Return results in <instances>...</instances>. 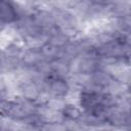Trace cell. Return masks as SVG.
Instances as JSON below:
<instances>
[{
	"label": "cell",
	"mask_w": 131,
	"mask_h": 131,
	"mask_svg": "<svg viewBox=\"0 0 131 131\" xmlns=\"http://www.w3.org/2000/svg\"><path fill=\"white\" fill-rule=\"evenodd\" d=\"M71 89V83L66 77L49 74L44 80V90L54 100H61L68 97Z\"/></svg>",
	"instance_id": "1"
},
{
	"label": "cell",
	"mask_w": 131,
	"mask_h": 131,
	"mask_svg": "<svg viewBox=\"0 0 131 131\" xmlns=\"http://www.w3.org/2000/svg\"><path fill=\"white\" fill-rule=\"evenodd\" d=\"M58 113L61 119L66 123H75L78 124L83 118V111L79 106V104H75L73 102H66L58 110Z\"/></svg>",
	"instance_id": "2"
},
{
	"label": "cell",
	"mask_w": 131,
	"mask_h": 131,
	"mask_svg": "<svg viewBox=\"0 0 131 131\" xmlns=\"http://www.w3.org/2000/svg\"><path fill=\"white\" fill-rule=\"evenodd\" d=\"M17 110V100L7 97H0V119L12 120Z\"/></svg>",
	"instance_id": "3"
},
{
	"label": "cell",
	"mask_w": 131,
	"mask_h": 131,
	"mask_svg": "<svg viewBox=\"0 0 131 131\" xmlns=\"http://www.w3.org/2000/svg\"><path fill=\"white\" fill-rule=\"evenodd\" d=\"M2 70L6 71V57H5L4 51L0 49V71Z\"/></svg>",
	"instance_id": "4"
}]
</instances>
